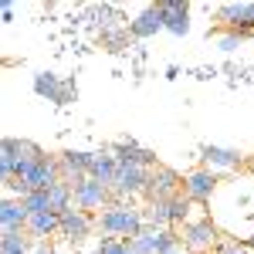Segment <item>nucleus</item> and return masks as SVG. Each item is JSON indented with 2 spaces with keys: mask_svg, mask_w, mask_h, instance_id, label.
<instances>
[{
  "mask_svg": "<svg viewBox=\"0 0 254 254\" xmlns=\"http://www.w3.org/2000/svg\"><path fill=\"white\" fill-rule=\"evenodd\" d=\"M112 187H105V183H98L92 176H85L75 183V207L85 210V214H92V210H105V207H112Z\"/></svg>",
  "mask_w": 254,
  "mask_h": 254,
  "instance_id": "obj_2",
  "label": "nucleus"
},
{
  "mask_svg": "<svg viewBox=\"0 0 254 254\" xmlns=\"http://www.w3.org/2000/svg\"><path fill=\"white\" fill-rule=\"evenodd\" d=\"M98 251L102 254H136L132 241H119V237H102L98 241Z\"/></svg>",
  "mask_w": 254,
  "mask_h": 254,
  "instance_id": "obj_21",
  "label": "nucleus"
},
{
  "mask_svg": "<svg viewBox=\"0 0 254 254\" xmlns=\"http://www.w3.org/2000/svg\"><path fill=\"white\" fill-rule=\"evenodd\" d=\"M31 241L34 237L27 231H3L0 237V254H34L31 251Z\"/></svg>",
  "mask_w": 254,
  "mask_h": 254,
  "instance_id": "obj_18",
  "label": "nucleus"
},
{
  "mask_svg": "<svg viewBox=\"0 0 254 254\" xmlns=\"http://www.w3.org/2000/svg\"><path fill=\"white\" fill-rule=\"evenodd\" d=\"M183 193V180L176 170L170 166H156L153 173H149V187H146V200L149 203H166V200H173V196Z\"/></svg>",
  "mask_w": 254,
  "mask_h": 254,
  "instance_id": "obj_3",
  "label": "nucleus"
},
{
  "mask_svg": "<svg viewBox=\"0 0 254 254\" xmlns=\"http://www.w3.org/2000/svg\"><path fill=\"white\" fill-rule=\"evenodd\" d=\"M159 10H163V31H170L176 38L190 31V7L183 0H159Z\"/></svg>",
  "mask_w": 254,
  "mask_h": 254,
  "instance_id": "obj_12",
  "label": "nucleus"
},
{
  "mask_svg": "<svg viewBox=\"0 0 254 254\" xmlns=\"http://www.w3.org/2000/svg\"><path fill=\"white\" fill-rule=\"evenodd\" d=\"M58 163H61V180H68V183H78V180H85V176L92 173L95 153H81V149H64V153H58Z\"/></svg>",
  "mask_w": 254,
  "mask_h": 254,
  "instance_id": "obj_10",
  "label": "nucleus"
},
{
  "mask_svg": "<svg viewBox=\"0 0 254 254\" xmlns=\"http://www.w3.org/2000/svg\"><path fill=\"white\" fill-rule=\"evenodd\" d=\"M149 173L153 170H142V166H122L119 163V176L112 183V203H126V196H136V193H146L149 187Z\"/></svg>",
  "mask_w": 254,
  "mask_h": 254,
  "instance_id": "obj_4",
  "label": "nucleus"
},
{
  "mask_svg": "<svg viewBox=\"0 0 254 254\" xmlns=\"http://www.w3.org/2000/svg\"><path fill=\"white\" fill-rule=\"evenodd\" d=\"M24 210H27L31 217L51 210V196H48V190H34V193H27V196H24Z\"/></svg>",
  "mask_w": 254,
  "mask_h": 254,
  "instance_id": "obj_19",
  "label": "nucleus"
},
{
  "mask_svg": "<svg viewBox=\"0 0 254 254\" xmlns=\"http://www.w3.org/2000/svg\"><path fill=\"white\" fill-rule=\"evenodd\" d=\"M248 34H241V31H224V34H217V48L220 51H237L241 44H244Z\"/></svg>",
  "mask_w": 254,
  "mask_h": 254,
  "instance_id": "obj_23",
  "label": "nucleus"
},
{
  "mask_svg": "<svg viewBox=\"0 0 254 254\" xmlns=\"http://www.w3.org/2000/svg\"><path fill=\"white\" fill-rule=\"evenodd\" d=\"M183 248L190 254H203V251H210L214 244H220V234H217V227H214V220L210 217H203V220H190L187 227H183Z\"/></svg>",
  "mask_w": 254,
  "mask_h": 254,
  "instance_id": "obj_5",
  "label": "nucleus"
},
{
  "mask_svg": "<svg viewBox=\"0 0 254 254\" xmlns=\"http://www.w3.org/2000/svg\"><path fill=\"white\" fill-rule=\"evenodd\" d=\"M217 254H254L248 244H241V241H220L217 244Z\"/></svg>",
  "mask_w": 254,
  "mask_h": 254,
  "instance_id": "obj_24",
  "label": "nucleus"
},
{
  "mask_svg": "<svg viewBox=\"0 0 254 254\" xmlns=\"http://www.w3.org/2000/svg\"><path fill=\"white\" fill-rule=\"evenodd\" d=\"M0 10H3V20H14V0H0Z\"/></svg>",
  "mask_w": 254,
  "mask_h": 254,
  "instance_id": "obj_25",
  "label": "nucleus"
},
{
  "mask_svg": "<svg viewBox=\"0 0 254 254\" xmlns=\"http://www.w3.org/2000/svg\"><path fill=\"white\" fill-rule=\"evenodd\" d=\"M95 231V217L78 210V207H71V210H64L61 214V237L68 241V244H81L85 237H92Z\"/></svg>",
  "mask_w": 254,
  "mask_h": 254,
  "instance_id": "obj_7",
  "label": "nucleus"
},
{
  "mask_svg": "<svg viewBox=\"0 0 254 254\" xmlns=\"http://www.w3.org/2000/svg\"><path fill=\"white\" fill-rule=\"evenodd\" d=\"M166 207H170V224H183L187 220V214H190V200L180 193V196H173V200H166Z\"/></svg>",
  "mask_w": 254,
  "mask_h": 254,
  "instance_id": "obj_20",
  "label": "nucleus"
},
{
  "mask_svg": "<svg viewBox=\"0 0 254 254\" xmlns=\"http://www.w3.org/2000/svg\"><path fill=\"white\" fill-rule=\"evenodd\" d=\"M27 220H31V214L24 210V200L20 196H3V203H0V227L3 231H27Z\"/></svg>",
  "mask_w": 254,
  "mask_h": 254,
  "instance_id": "obj_15",
  "label": "nucleus"
},
{
  "mask_svg": "<svg viewBox=\"0 0 254 254\" xmlns=\"http://www.w3.org/2000/svg\"><path fill=\"white\" fill-rule=\"evenodd\" d=\"M248 248H251V251H254V234H251V241H248Z\"/></svg>",
  "mask_w": 254,
  "mask_h": 254,
  "instance_id": "obj_27",
  "label": "nucleus"
},
{
  "mask_svg": "<svg viewBox=\"0 0 254 254\" xmlns=\"http://www.w3.org/2000/svg\"><path fill=\"white\" fill-rule=\"evenodd\" d=\"M248 170H251V173H254V159H251V163H248Z\"/></svg>",
  "mask_w": 254,
  "mask_h": 254,
  "instance_id": "obj_28",
  "label": "nucleus"
},
{
  "mask_svg": "<svg viewBox=\"0 0 254 254\" xmlns=\"http://www.w3.org/2000/svg\"><path fill=\"white\" fill-rule=\"evenodd\" d=\"M217 20L227 31L254 34V3H220L217 7Z\"/></svg>",
  "mask_w": 254,
  "mask_h": 254,
  "instance_id": "obj_8",
  "label": "nucleus"
},
{
  "mask_svg": "<svg viewBox=\"0 0 254 254\" xmlns=\"http://www.w3.org/2000/svg\"><path fill=\"white\" fill-rule=\"evenodd\" d=\"M170 254H190V251H187V248H183V244H180V248H176V251H170Z\"/></svg>",
  "mask_w": 254,
  "mask_h": 254,
  "instance_id": "obj_26",
  "label": "nucleus"
},
{
  "mask_svg": "<svg viewBox=\"0 0 254 254\" xmlns=\"http://www.w3.org/2000/svg\"><path fill=\"white\" fill-rule=\"evenodd\" d=\"M48 254H58V251H55V248H51V251H48Z\"/></svg>",
  "mask_w": 254,
  "mask_h": 254,
  "instance_id": "obj_29",
  "label": "nucleus"
},
{
  "mask_svg": "<svg viewBox=\"0 0 254 254\" xmlns=\"http://www.w3.org/2000/svg\"><path fill=\"white\" fill-rule=\"evenodd\" d=\"M163 31V10H159V3H149V7H142L139 10L136 20H129V38H153V34H159Z\"/></svg>",
  "mask_w": 254,
  "mask_h": 254,
  "instance_id": "obj_13",
  "label": "nucleus"
},
{
  "mask_svg": "<svg viewBox=\"0 0 254 254\" xmlns=\"http://www.w3.org/2000/svg\"><path fill=\"white\" fill-rule=\"evenodd\" d=\"M92 180H98V183H105V187H112L119 176V159L112 156V153H95V163H92Z\"/></svg>",
  "mask_w": 254,
  "mask_h": 254,
  "instance_id": "obj_17",
  "label": "nucleus"
},
{
  "mask_svg": "<svg viewBox=\"0 0 254 254\" xmlns=\"http://www.w3.org/2000/svg\"><path fill=\"white\" fill-rule=\"evenodd\" d=\"M95 227L105 237H119V241H132L146 231V210H139L132 203H112L95 217Z\"/></svg>",
  "mask_w": 254,
  "mask_h": 254,
  "instance_id": "obj_1",
  "label": "nucleus"
},
{
  "mask_svg": "<svg viewBox=\"0 0 254 254\" xmlns=\"http://www.w3.org/2000/svg\"><path fill=\"white\" fill-rule=\"evenodd\" d=\"M112 156L122 163V166H142V170H156V153L153 149H142L136 146L132 139H119L116 146H112Z\"/></svg>",
  "mask_w": 254,
  "mask_h": 254,
  "instance_id": "obj_11",
  "label": "nucleus"
},
{
  "mask_svg": "<svg viewBox=\"0 0 254 254\" xmlns=\"http://www.w3.org/2000/svg\"><path fill=\"white\" fill-rule=\"evenodd\" d=\"M34 95L58 102V105H68L71 95H78V88H75V81H61L55 71H38L34 75Z\"/></svg>",
  "mask_w": 254,
  "mask_h": 254,
  "instance_id": "obj_6",
  "label": "nucleus"
},
{
  "mask_svg": "<svg viewBox=\"0 0 254 254\" xmlns=\"http://www.w3.org/2000/svg\"><path fill=\"white\" fill-rule=\"evenodd\" d=\"M214 190H217V176H214V170H193V173L183 180V196L190 200V203H207L210 196H214Z\"/></svg>",
  "mask_w": 254,
  "mask_h": 254,
  "instance_id": "obj_9",
  "label": "nucleus"
},
{
  "mask_svg": "<svg viewBox=\"0 0 254 254\" xmlns=\"http://www.w3.org/2000/svg\"><path fill=\"white\" fill-rule=\"evenodd\" d=\"M27 234L34 241H48L51 234H61V214L58 210H44V214H34L27 220Z\"/></svg>",
  "mask_w": 254,
  "mask_h": 254,
  "instance_id": "obj_16",
  "label": "nucleus"
},
{
  "mask_svg": "<svg viewBox=\"0 0 254 254\" xmlns=\"http://www.w3.org/2000/svg\"><path fill=\"white\" fill-rule=\"evenodd\" d=\"M132 248H136V254H156V231L146 227L139 237H132Z\"/></svg>",
  "mask_w": 254,
  "mask_h": 254,
  "instance_id": "obj_22",
  "label": "nucleus"
},
{
  "mask_svg": "<svg viewBox=\"0 0 254 254\" xmlns=\"http://www.w3.org/2000/svg\"><path fill=\"white\" fill-rule=\"evenodd\" d=\"M200 159L207 170H237L244 156L237 149H227V146H200Z\"/></svg>",
  "mask_w": 254,
  "mask_h": 254,
  "instance_id": "obj_14",
  "label": "nucleus"
}]
</instances>
